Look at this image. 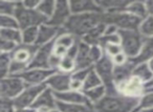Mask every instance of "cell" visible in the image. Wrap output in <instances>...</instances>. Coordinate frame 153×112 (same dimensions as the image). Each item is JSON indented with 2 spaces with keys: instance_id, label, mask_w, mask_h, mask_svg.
<instances>
[{
  "instance_id": "6da1fadb",
  "label": "cell",
  "mask_w": 153,
  "mask_h": 112,
  "mask_svg": "<svg viewBox=\"0 0 153 112\" xmlns=\"http://www.w3.org/2000/svg\"><path fill=\"white\" fill-rule=\"evenodd\" d=\"M101 22H103V13L78 14L71 15L63 28L65 32L74 35L76 39L81 40Z\"/></svg>"
},
{
  "instance_id": "7a4b0ae2",
  "label": "cell",
  "mask_w": 153,
  "mask_h": 112,
  "mask_svg": "<svg viewBox=\"0 0 153 112\" xmlns=\"http://www.w3.org/2000/svg\"><path fill=\"white\" fill-rule=\"evenodd\" d=\"M140 99H132L121 94H106L94 105V112H134Z\"/></svg>"
},
{
  "instance_id": "3957f363",
  "label": "cell",
  "mask_w": 153,
  "mask_h": 112,
  "mask_svg": "<svg viewBox=\"0 0 153 112\" xmlns=\"http://www.w3.org/2000/svg\"><path fill=\"white\" fill-rule=\"evenodd\" d=\"M94 69L97 73L100 76L103 85L106 88V94L113 95L120 94L117 92V86H115L114 80H113V71H114V64L109 56L104 53L102 59L98 61L94 65Z\"/></svg>"
},
{
  "instance_id": "277c9868",
  "label": "cell",
  "mask_w": 153,
  "mask_h": 112,
  "mask_svg": "<svg viewBox=\"0 0 153 112\" xmlns=\"http://www.w3.org/2000/svg\"><path fill=\"white\" fill-rule=\"evenodd\" d=\"M103 22L117 27L119 30H138L142 20L126 11L117 13H103Z\"/></svg>"
},
{
  "instance_id": "5b68a950",
  "label": "cell",
  "mask_w": 153,
  "mask_h": 112,
  "mask_svg": "<svg viewBox=\"0 0 153 112\" xmlns=\"http://www.w3.org/2000/svg\"><path fill=\"white\" fill-rule=\"evenodd\" d=\"M123 51L129 59H133L140 53L146 39L138 30H119Z\"/></svg>"
},
{
  "instance_id": "8992f818",
  "label": "cell",
  "mask_w": 153,
  "mask_h": 112,
  "mask_svg": "<svg viewBox=\"0 0 153 112\" xmlns=\"http://www.w3.org/2000/svg\"><path fill=\"white\" fill-rule=\"evenodd\" d=\"M18 23H19L20 30L32 27V26H40L48 22V19L41 15L37 10H30L23 7L21 1L19 9L15 15Z\"/></svg>"
},
{
  "instance_id": "52a82bcc",
  "label": "cell",
  "mask_w": 153,
  "mask_h": 112,
  "mask_svg": "<svg viewBox=\"0 0 153 112\" xmlns=\"http://www.w3.org/2000/svg\"><path fill=\"white\" fill-rule=\"evenodd\" d=\"M26 83L17 76L2 78L0 83V99L13 101L26 88Z\"/></svg>"
},
{
  "instance_id": "ba28073f",
  "label": "cell",
  "mask_w": 153,
  "mask_h": 112,
  "mask_svg": "<svg viewBox=\"0 0 153 112\" xmlns=\"http://www.w3.org/2000/svg\"><path fill=\"white\" fill-rule=\"evenodd\" d=\"M46 87L45 84L27 85L26 88L15 99H13L15 108H32L38 96Z\"/></svg>"
},
{
  "instance_id": "9c48e42d",
  "label": "cell",
  "mask_w": 153,
  "mask_h": 112,
  "mask_svg": "<svg viewBox=\"0 0 153 112\" xmlns=\"http://www.w3.org/2000/svg\"><path fill=\"white\" fill-rule=\"evenodd\" d=\"M115 86H117V92L120 94L127 97H132V99H140L146 92L145 84L140 79L133 76L128 80L117 84Z\"/></svg>"
},
{
  "instance_id": "30bf717a",
  "label": "cell",
  "mask_w": 153,
  "mask_h": 112,
  "mask_svg": "<svg viewBox=\"0 0 153 112\" xmlns=\"http://www.w3.org/2000/svg\"><path fill=\"white\" fill-rule=\"evenodd\" d=\"M72 13L70 10L69 1L67 0H58L56 2V9L53 16L48 20L47 23L49 25L56 26V27L63 28L69 18L71 17Z\"/></svg>"
},
{
  "instance_id": "8fae6325",
  "label": "cell",
  "mask_w": 153,
  "mask_h": 112,
  "mask_svg": "<svg viewBox=\"0 0 153 112\" xmlns=\"http://www.w3.org/2000/svg\"><path fill=\"white\" fill-rule=\"evenodd\" d=\"M57 70L43 69V68H27L25 71L18 74L17 76L21 78L26 85H42L53 76Z\"/></svg>"
},
{
  "instance_id": "7c38bea8",
  "label": "cell",
  "mask_w": 153,
  "mask_h": 112,
  "mask_svg": "<svg viewBox=\"0 0 153 112\" xmlns=\"http://www.w3.org/2000/svg\"><path fill=\"white\" fill-rule=\"evenodd\" d=\"M55 41L48 44L39 46L33 58L32 62L30 63L28 68H43V69H51L49 68V61L53 53Z\"/></svg>"
},
{
  "instance_id": "4fadbf2b",
  "label": "cell",
  "mask_w": 153,
  "mask_h": 112,
  "mask_svg": "<svg viewBox=\"0 0 153 112\" xmlns=\"http://www.w3.org/2000/svg\"><path fill=\"white\" fill-rule=\"evenodd\" d=\"M70 83H71V74L56 71L46 81L45 85L55 93H59L70 90Z\"/></svg>"
},
{
  "instance_id": "5bb4252c",
  "label": "cell",
  "mask_w": 153,
  "mask_h": 112,
  "mask_svg": "<svg viewBox=\"0 0 153 112\" xmlns=\"http://www.w3.org/2000/svg\"><path fill=\"white\" fill-rule=\"evenodd\" d=\"M57 102L58 99L55 95V92L46 87L38 96L32 108H34L37 111L51 112L57 109Z\"/></svg>"
},
{
  "instance_id": "9a60e30c",
  "label": "cell",
  "mask_w": 153,
  "mask_h": 112,
  "mask_svg": "<svg viewBox=\"0 0 153 112\" xmlns=\"http://www.w3.org/2000/svg\"><path fill=\"white\" fill-rule=\"evenodd\" d=\"M69 5L72 15L103 13L102 9L94 0H70Z\"/></svg>"
},
{
  "instance_id": "2e32d148",
  "label": "cell",
  "mask_w": 153,
  "mask_h": 112,
  "mask_svg": "<svg viewBox=\"0 0 153 112\" xmlns=\"http://www.w3.org/2000/svg\"><path fill=\"white\" fill-rule=\"evenodd\" d=\"M63 30V28L56 27V26L49 25L48 23L42 24L39 26L38 30V39H37V46H42V45L48 44L56 40L60 33Z\"/></svg>"
},
{
  "instance_id": "e0dca14e",
  "label": "cell",
  "mask_w": 153,
  "mask_h": 112,
  "mask_svg": "<svg viewBox=\"0 0 153 112\" xmlns=\"http://www.w3.org/2000/svg\"><path fill=\"white\" fill-rule=\"evenodd\" d=\"M90 46L83 40H79V48L76 57V69H87L94 67L91 59H90Z\"/></svg>"
},
{
  "instance_id": "ac0fdd59",
  "label": "cell",
  "mask_w": 153,
  "mask_h": 112,
  "mask_svg": "<svg viewBox=\"0 0 153 112\" xmlns=\"http://www.w3.org/2000/svg\"><path fill=\"white\" fill-rule=\"evenodd\" d=\"M56 97L59 102L68 104H80V105H88L92 106V104L88 101V99L85 96L83 91H74V90H68L65 92H59L55 93ZM94 107V106H92Z\"/></svg>"
},
{
  "instance_id": "d6986e66",
  "label": "cell",
  "mask_w": 153,
  "mask_h": 112,
  "mask_svg": "<svg viewBox=\"0 0 153 112\" xmlns=\"http://www.w3.org/2000/svg\"><path fill=\"white\" fill-rule=\"evenodd\" d=\"M37 49H38V46H36V45L20 44L15 49V51L12 53V57H13L14 61L30 66V63L32 62Z\"/></svg>"
},
{
  "instance_id": "ffe728a7",
  "label": "cell",
  "mask_w": 153,
  "mask_h": 112,
  "mask_svg": "<svg viewBox=\"0 0 153 112\" xmlns=\"http://www.w3.org/2000/svg\"><path fill=\"white\" fill-rule=\"evenodd\" d=\"M153 59V39H146L140 53L133 59H129L134 65L149 63Z\"/></svg>"
},
{
  "instance_id": "44dd1931",
  "label": "cell",
  "mask_w": 153,
  "mask_h": 112,
  "mask_svg": "<svg viewBox=\"0 0 153 112\" xmlns=\"http://www.w3.org/2000/svg\"><path fill=\"white\" fill-rule=\"evenodd\" d=\"M103 13H117L125 11L130 1L126 0H96Z\"/></svg>"
},
{
  "instance_id": "7402d4cb",
  "label": "cell",
  "mask_w": 153,
  "mask_h": 112,
  "mask_svg": "<svg viewBox=\"0 0 153 112\" xmlns=\"http://www.w3.org/2000/svg\"><path fill=\"white\" fill-rule=\"evenodd\" d=\"M134 67H135V65H134L130 60L127 63L122 66H114L113 80H114L115 85L128 80L129 78H131V76H133Z\"/></svg>"
},
{
  "instance_id": "603a6c76",
  "label": "cell",
  "mask_w": 153,
  "mask_h": 112,
  "mask_svg": "<svg viewBox=\"0 0 153 112\" xmlns=\"http://www.w3.org/2000/svg\"><path fill=\"white\" fill-rule=\"evenodd\" d=\"M107 24H105L104 22H101L100 24L94 27L85 37L81 39L84 42H86L89 45H97L99 44L100 40L102 39V37L105 35V30H106Z\"/></svg>"
},
{
  "instance_id": "cb8c5ba5",
  "label": "cell",
  "mask_w": 153,
  "mask_h": 112,
  "mask_svg": "<svg viewBox=\"0 0 153 112\" xmlns=\"http://www.w3.org/2000/svg\"><path fill=\"white\" fill-rule=\"evenodd\" d=\"M125 11L135 17L140 18V20L148 17V12L145 1H130L126 7Z\"/></svg>"
},
{
  "instance_id": "d4e9b609",
  "label": "cell",
  "mask_w": 153,
  "mask_h": 112,
  "mask_svg": "<svg viewBox=\"0 0 153 112\" xmlns=\"http://www.w3.org/2000/svg\"><path fill=\"white\" fill-rule=\"evenodd\" d=\"M57 110L60 112H94V107L80 104H68L63 102H57Z\"/></svg>"
},
{
  "instance_id": "484cf974",
  "label": "cell",
  "mask_w": 153,
  "mask_h": 112,
  "mask_svg": "<svg viewBox=\"0 0 153 112\" xmlns=\"http://www.w3.org/2000/svg\"><path fill=\"white\" fill-rule=\"evenodd\" d=\"M133 76L140 79L145 85L152 79L153 76V71L151 70L150 66L148 63H143L135 65L133 70Z\"/></svg>"
},
{
  "instance_id": "4316f807",
  "label": "cell",
  "mask_w": 153,
  "mask_h": 112,
  "mask_svg": "<svg viewBox=\"0 0 153 112\" xmlns=\"http://www.w3.org/2000/svg\"><path fill=\"white\" fill-rule=\"evenodd\" d=\"M21 1L17 0H1L0 1V16H14L15 17Z\"/></svg>"
},
{
  "instance_id": "83f0119b",
  "label": "cell",
  "mask_w": 153,
  "mask_h": 112,
  "mask_svg": "<svg viewBox=\"0 0 153 112\" xmlns=\"http://www.w3.org/2000/svg\"><path fill=\"white\" fill-rule=\"evenodd\" d=\"M0 39L22 44V34L19 28H0Z\"/></svg>"
},
{
  "instance_id": "f1b7e54d",
  "label": "cell",
  "mask_w": 153,
  "mask_h": 112,
  "mask_svg": "<svg viewBox=\"0 0 153 112\" xmlns=\"http://www.w3.org/2000/svg\"><path fill=\"white\" fill-rule=\"evenodd\" d=\"M79 40V39H76L74 35L69 34V33L65 32L63 28L61 33H60L59 36L56 38L55 40V44L56 45H59V46H63L65 48H67L69 50L72 46L76 43V41Z\"/></svg>"
},
{
  "instance_id": "f546056e",
  "label": "cell",
  "mask_w": 153,
  "mask_h": 112,
  "mask_svg": "<svg viewBox=\"0 0 153 112\" xmlns=\"http://www.w3.org/2000/svg\"><path fill=\"white\" fill-rule=\"evenodd\" d=\"M83 93L88 99V101L92 104V106H94V104L100 102L101 99L106 95V88H105L104 85H101V86L96 87V88L88 89V90H83Z\"/></svg>"
},
{
  "instance_id": "4dcf8cb0",
  "label": "cell",
  "mask_w": 153,
  "mask_h": 112,
  "mask_svg": "<svg viewBox=\"0 0 153 112\" xmlns=\"http://www.w3.org/2000/svg\"><path fill=\"white\" fill-rule=\"evenodd\" d=\"M38 26H32L21 30L22 34V44L24 45H36L38 39ZM37 46V45H36Z\"/></svg>"
},
{
  "instance_id": "1f68e13d",
  "label": "cell",
  "mask_w": 153,
  "mask_h": 112,
  "mask_svg": "<svg viewBox=\"0 0 153 112\" xmlns=\"http://www.w3.org/2000/svg\"><path fill=\"white\" fill-rule=\"evenodd\" d=\"M76 70V58L71 57L69 55H66L65 57H63L60 62L59 68H58V71L64 72V73H70L74 72Z\"/></svg>"
},
{
  "instance_id": "d6a6232c",
  "label": "cell",
  "mask_w": 153,
  "mask_h": 112,
  "mask_svg": "<svg viewBox=\"0 0 153 112\" xmlns=\"http://www.w3.org/2000/svg\"><path fill=\"white\" fill-rule=\"evenodd\" d=\"M138 32L145 39H153V16H148L142 20Z\"/></svg>"
},
{
  "instance_id": "836d02e7",
  "label": "cell",
  "mask_w": 153,
  "mask_h": 112,
  "mask_svg": "<svg viewBox=\"0 0 153 112\" xmlns=\"http://www.w3.org/2000/svg\"><path fill=\"white\" fill-rule=\"evenodd\" d=\"M56 2L57 1H53V0H42L40 4H39V7H37V11L49 20L51 16H53V12H55Z\"/></svg>"
},
{
  "instance_id": "e575fe53",
  "label": "cell",
  "mask_w": 153,
  "mask_h": 112,
  "mask_svg": "<svg viewBox=\"0 0 153 112\" xmlns=\"http://www.w3.org/2000/svg\"><path fill=\"white\" fill-rule=\"evenodd\" d=\"M13 57L12 53H0V73H1V79L7 78L10 76V67H11Z\"/></svg>"
},
{
  "instance_id": "d590c367",
  "label": "cell",
  "mask_w": 153,
  "mask_h": 112,
  "mask_svg": "<svg viewBox=\"0 0 153 112\" xmlns=\"http://www.w3.org/2000/svg\"><path fill=\"white\" fill-rule=\"evenodd\" d=\"M101 85H103L102 80H101L100 76L96 72V70L92 68L89 73H88L86 80L84 81L83 90H88V89L96 88V87H99V86H101Z\"/></svg>"
},
{
  "instance_id": "8d00e7d4",
  "label": "cell",
  "mask_w": 153,
  "mask_h": 112,
  "mask_svg": "<svg viewBox=\"0 0 153 112\" xmlns=\"http://www.w3.org/2000/svg\"><path fill=\"white\" fill-rule=\"evenodd\" d=\"M152 108H153V91L146 90L144 95L138 101V105L136 107V109L134 110V112L147 110V109H152Z\"/></svg>"
},
{
  "instance_id": "74e56055",
  "label": "cell",
  "mask_w": 153,
  "mask_h": 112,
  "mask_svg": "<svg viewBox=\"0 0 153 112\" xmlns=\"http://www.w3.org/2000/svg\"><path fill=\"white\" fill-rule=\"evenodd\" d=\"M0 28H19L17 19L14 16H0Z\"/></svg>"
},
{
  "instance_id": "f35d334b",
  "label": "cell",
  "mask_w": 153,
  "mask_h": 112,
  "mask_svg": "<svg viewBox=\"0 0 153 112\" xmlns=\"http://www.w3.org/2000/svg\"><path fill=\"white\" fill-rule=\"evenodd\" d=\"M104 49V53L110 58H113L117 56L119 53H123V47L121 44H113V43H109L102 47Z\"/></svg>"
},
{
  "instance_id": "ab89813d",
  "label": "cell",
  "mask_w": 153,
  "mask_h": 112,
  "mask_svg": "<svg viewBox=\"0 0 153 112\" xmlns=\"http://www.w3.org/2000/svg\"><path fill=\"white\" fill-rule=\"evenodd\" d=\"M104 49L102 48V46L99 44L97 45H91L90 46V59H91L94 65L98 61H100L102 59V57L104 56Z\"/></svg>"
},
{
  "instance_id": "60d3db41",
  "label": "cell",
  "mask_w": 153,
  "mask_h": 112,
  "mask_svg": "<svg viewBox=\"0 0 153 112\" xmlns=\"http://www.w3.org/2000/svg\"><path fill=\"white\" fill-rule=\"evenodd\" d=\"M109 43H113V44H121V35L120 33H117V34H112V35H108V36H103L102 39L99 42V45L101 46H104L106 44H109Z\"/></svg>"
},
{
  "instance_id": "b9f144b4",
  "label": "cell",
  "mask_w": 153,
  "mask_h": 112,
  "mask_svg": "<svg viewBox=\"0 0 153 112\" xmlns=\"http://www.w3.org/2000/svg\"><path fill=\"white\" fill-rule=\"evenodd\" d=\"M17 47H18L17 43H14L12 41L1 40L0 39V53H13Z\"/></svg>"
},
{
  "instance_id": "7bdbcfd3",
  "label": "cell",
  "mask_w": 153,
  "mask_h": 112,
  "mask_svg": "<svg viewBox=\"0 0 153 112\" xmlns=\"http://www.w3.org/2000/svg\"><path fill=\"white\" fill-rule=\"evenodd\" d=\"M92 68H87V69H76V71L71 73V80H76V81H80V82L84 83V81L86 80L88 73H89L90 70H91Z\"/></svg>"
},
{
  "instance_id": "ee69618b",
  "label": "cell",
  "mask_w": 153,
  "mask_h": 112,
  "mask_svg": "<svg viewBox=\"0 0 153 112\" xmlns=\"http://www.w3.org/2000/svg\"><path fill=\"white\" fill-rule=\"evenodd\" d=\"M0 112H15V105H14L12 99H0Z\"/></svg>"
},
{
  "instance_id": "f6af8a7d",
  "label": "cell",
  "mask_w": 153,
  "mask_h": 112,
  "mask_svg": "<svg viewBox=\"0 0 153 112\" xmlns=\"http://www.w3.org/2000/svg\"><path fill=\"white\" fill-rule=\"evenodd\" d=\"M113 61V64H114V66H122L124 65V64H126L128 61H129V58L126 56V53H119L117 56H115V57L111 58Z\"/></svg>"
},
{
  "instance_id": "bcb514c9",
  "label": "cell",
  "mask_w": 153,
  "mask_h": 112,
  "mask_svg": "<svg viewBox=\"0 0 153 112\" xmlns=\"http://www.w3.org/2000/svg\"><path fill=\"white\" fill-rule=\"evenodd\" d=\"M41 0H22V4L24 7L30 10H37L40 4Z\"/></svg>"
},
{
  "instance_id": "7dc6e473",
  "label": "cell",
  "mask_w": 153,
  "mask_h": 112,
  "mask_svg": "<svg viewBox=\"0 0 153 112\" xmlns=\"http://www.w3.org/2000/svg\"><path fill=\"white\" fill-rule=\"evenodd\" d=\"M67 53H68V49L67 48L55 44V46H53V55L58 56L59 58H63V57H65Z\"/></svg>"
},
{
  "instance_id": "c3c4849f",
  "label": "cell",
  "mask_w": 153,
  "mask_h": 112,
  "mask_svg": "<svg viewBox=\"0 0 153 112\" xmlns=\"http://www.w3.org/2000/svg\"><path fill=\"white\" fill-rule=\"evenodd\" d=\"M119 33L117 26L111 25V24H107L106 26V30H105V36H108V35H112V34H117Z\"/></svg>"
},
{
  "instance_id": "681fc988",
  "label": "cell",
  "mask_w": 153,
  "mask_h": 112,
  "mask_svg": "<svg viewBox=\"0 0 153 112\" xmlns=\"http://www.w3.org/2000/svg\"><path fill=\"white\" fill-rule=\"evenodd\" d=\"M145 2H146L148 16H153V0H149V1H145Z\"/></svg>"
},
{
  "instance_id": "f907efd6",
  "label": "cell",
  "mask_w": 153,
  "mask_h": 112,
  "mask_svg": "<svg viewBox=\"0 0 153 112\" xmlns=\"http://www.w3.org/2000/svg\"><path fill=\"white\" fill-rule=\"evenodd\" d=\"M15 112H37L34 108H16Z\"/></svg>"
},
{
  "instance_id": "816d5d0a",
  "label": "cell",
  "mask_w": 153,
  "mask_h": 112,
  "mask_svg": "<svg viewBox=\"0 0 153 112\" xmlns=\"http://www.w3.org/2000/svg\"><path fill=\"white\" fill-rule=\"evenodd\" d=\"M145 86H146V89H152L153 88V76H152V79H151V80L149 81L146 85H145Z\"/></svg>"
},
{
  "instance_id": "f5cc1de1",
  "label": "cell",
  "mask_w": 153,
  "mask_h": 112,
  "mask_svg": "<svg viewBox=\"0 0 153 112\" xmlns=\"http://www.w3.org/2000/svg\"><path fill=\"white\" fill-rule=\"evenodd\" d=\"M149 66H150V68H151V70H152V71H153V59L152 60H151V61L150 62H149Z\"/></svg>"
},
{
  "instance_id": "db71d44e",
  "label": "cell",
  "mask_w": 153,
  "mask_h": 112,
  "mask_svg": "<svg viewBox=\"0 0 153 112\" xmlns=\"http://www.w3.org/2000/svg\"><path fill=\"white\" fill-rule=\"evenodd\" d=\"M137 112H153V108H152V109H147V110H142V111H137Z\"/></svg>"
},
{
  "instance_id": "11a10c76",
  "label": "cell",
  "mask_w": 153,
  "mask_h": 112,
  "mask_svg": "<svg viewBox=\"0 0 153 112\" xmlns=\"http://www.w3.org/2000/svg\"><path fill=\"white\" fill-rule=\"evenodd\" d=\"M51 112H60V111H59V110L56 109V110H53V111H51Z\"/></svg>"
},
{
  "instance_id": "9f6ffc18",
  "label": "cell",
  "mask_w": 153,
  "mask_h": 112,
  "mask_svg": "<svg viewBox=\"0 0 153 112\" xmlns=\"http://www.w3.org/2000/svg\"><path fill=\"white\" fill-rule=\"evenodd\" d=\"M146 90H150V91H153V88H152V89H146Z\"/></svg>"
},
{
  "instance_id": "6f0895ef",
  "label": "cell",
  "mask_w": 153,
  "mask_h": 112,
  "mask_svg": "<svg viewBox=\"0 0 153 112\" xmlns=\"http://www.w3.org/2000/svg\"><path fill=\"white\" fill-rule=\"evenodd\" d=\"M37 112H41V111H37Z\"/></svg>"
}]
</instances>
